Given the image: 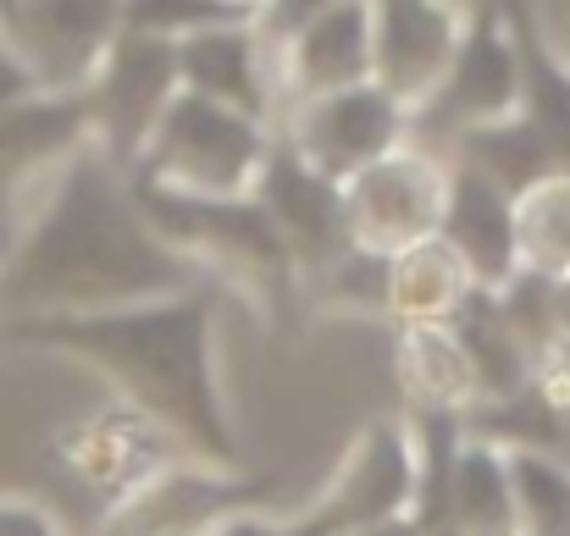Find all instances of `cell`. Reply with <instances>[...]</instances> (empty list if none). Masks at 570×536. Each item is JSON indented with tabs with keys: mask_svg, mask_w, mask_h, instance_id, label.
<instances>
[{
	"mask_svg": "<svg viewBox=\"0 0 570 536\" xmlns=\"http://www.w3.org/2000/svg\"><path fill=\"white\" fill-rule=\"evenodd\" d=\"M205 288V277L156 232L134 178L83 145L17 216L0 260V321L106 316Z\"/></svg>",
	"mask_w": 570,
	"mask_h": 536,
	"instance_id": "1",
	"label": "cell"
},
{
	"mask_svg": "<svg viewBox=\"0 0 570 536\" xmlns=\"http://www.w3.org/2000/svg\"><path fill=\"white\" fill-rule=\"evenodd\" d=\"M222 288L106 310V316H28L0 321V349H33L89 365L117 404L161 426L194 465L238 470V420L222 381Z\"/></svg>",
	"mask_w": 570,
	"mask_h": 536,
	"instance_id": "2",
	"label": "cell"
},
{
	"mask_svg": "<svg viewBox=\"0 0 570 536\" xmlns=\"http://www.w3.org/2000/svg\"><path fill=\"white\" fill-rule=\"evenodd\" d=\"M145 216L156 221V232L189 260L210 288H233L261 321L288 327L299 299V271L288 244L277 238V227L266 221V210L255 205V193L238 199H178L161 188L134 182Z\"/></svg>",
	"mask_w": 570,
	"mask_h": 536,
	"instance_id": "3",
	"label": "cell"
},
{
	"mask_svg": "<svg viewBox=\"0 0 570 536\" xmlns=\"http://www.w3.org/2000/svg\"><path fill=\"white\" fill-rule=\"evenodd\" d=\"M272 145H277L272 128H261L216 100L178 95L128 178L161 188V193H178V199H238L255 188Z\"/></svg>",
	"mask_w": 570,
	"mask_h": 536,
	"instance_id": "4",
	"label": "cell"
},
{
	"mask_svg": "<svg viewBox=\"0 0 570 536\" xmlns=\"http://www.w3.org/2000/svg\"><path fill=\"white\" fill-rule=\"evenodd\" d=\"M515 111H521L515 39L504 28L499 0H476L465 11V33H460V50H454L443 83L432 89V100L421 111H410V145L432 150L438 161H449V150L465 133L493 128V122H504Z\"/></svg>",
	"mask_w": 570,
	"mask_h": 536,
	"instance_id": "5",
	"label": "cell"
},
{
	"mask_svg": "<svg viewBox=\"0 0 570 536\" xmlns=\"http://www.w3.org/2000/svg\"><path fill=\"white\" fill-rule=\"evenodd\" d=\"M184 95L178 83V44L173 39H150V33H117L100 72L83 89V111H89V145L117 167L134 172L150 133L161 128L167 106Z\"/></svg>",
	"mask_w": 570,
	"mask_h": 536,
	"instance_id": "6",
	"label": "cell"
},
{
	"mask_svg": "<svg viewBox=\"0 0 570 536\" xmlns=\"http://www.w3.org/2000/svg\"><path fill=\"white\" fill-rule=\"evenodd\" d=\"M410 487H415V454H410V426L377 415L361 426V437L344 448L338 470L322 482V493L288 520V536H361L387 520L410 515Z\"/></svg>",
	"mask_w": 570,
	"mask_h": 536,
	"instance_id": "7",
	"label": "cell"
},
{
	"mask_svg": "<svg viewBox=\"0 0 570 536\" xmlns=\"http://www.w3.org/2000/svg\"><path fill=\"white\" fill-rule=\"evenodd\" d=\"M122 33L117 0H17L0 22L6 50L39 95H83L111 39Z\"/></svg>",
	"mask_w": 570,
	"mask_h": 536,
	"instance_id": "8",
	"label": "cell"
},
{
	"mask_svg": "<svg viewBox=\"0 0 570 536\" xmlns=\"http://www.w3.org/2000/svg\"><path fill=\"white\" fill-rule=\"evenodd\" d=\"M277 139L327 182L361 178L366 167H377L382 156H393L399 145H410V111L393 106L377 83L344 89V95H322L294 106L277 122Z\"/></svg>",
	"mask_w": 570,
	"mask_h": 536,
	"instance_id": "9",
	"label": "cell"
},
{
	"mask_svg": "<svg viewBox=\"0 0 570 536\" xmlns=\"http://www.w3.org/2000/svg\"><path fill=\"white\" fill-rule=\"evenodd\" d=\"M443 188H449V161H438L432 150H415V145H399L377 167L350 178L344 182V216H350L355 249L393 260V255L438 238Z\"/></svg>",
	"mask_w": 570,
	"mask_h": 536,
	"instance_id": "10",
	"label": "cell"
},
{
	"mask_svg": "<svg viewBox=\"0 0 570 536\" xmlns=\"http://www.w3.org/2000/svg\"><path fill=\"white\" fill-rule=\"evenodd\" d=\"M272 493L266 476H238V470H210L178 459L161 476H150L139 493H128L117 509H106L100 536H210L244 509H261Z\"/></svg>",
	"mask_w": 570,
	"mask_h": 536,
	"instance_id": "11",
	"label": "cell"
},
{
	"mask_svg": "<svg viewBox=\"0 0 570 536\" xmlns=\"http://www.w3.org/2000/svg\"><path fill=\"white\" fill-rule=\"evenodd\" d=\"M50 454H56V465L67 470V482L83 487V493H95L106 509H117L128 493H139V487H145L150 476H161L167 465L189 459L161 426H150V420H145L139 409H128V404H106V409H95L89 420L67 426Z\"/></svg>",
	"mask_w": 570,
	"mask_h": 536,
	"instance_id": "12",
	"label": "cell"
},
{
	"mask_svg": "<svg viewBox=\"0 0 570 536\" xmlns=\"http://www.w3.org/2000/svg\"><path fill=\"white\" fill-rule=\"evenodd\" d=\"M366 11H372V83L393 106L421 111L460 50L471 6H460V0H366Z\"/></svg>",
	"mask_w": 570,
	"mask_h": 536,
	"instance_id": "13",
	"label": "cell"
},
{
	"mask_svg": "<svg viewBox=\"0 0 570 536\" xmlns=\"http://www.w3.org/2000/svg\"><path fill=\"white\" fill-rule=\"evenodd\" d=\"M249 193L266 210V221L277 227V238L288 244L299 288L355 249L350 216H344V188L327 182L322 172H311L283 139L272 145V156H266V167H261V178H255Z\"/></svg>",
	"mask_w": 570,
	"mask_h": 536,
	"instance_id": "14",
	"label": "cell"
},
{
	"mask_svg": "<svg viewBox=\"0 0 570 536\" xmlns=\"http://www.w3.org/2000/svg\"><path fill=\"white\" fill-rule=\"evenodd\" d=\"M83 145H89L83 95H28L6 106L0 111V221L17 227V216L39 199V188Z\"/></svg>",
	"mask_w": 570,
	"mask_h": 536,
	"instance_id": "15",
	"label": "cell"
},
{
	"mask_svg": "<svg viewBox=\"0 0 570 536\" xmlns=\"http://www.w3.org/2000/svg\"><path fill=\"white\" fill-rule=\"evenodd\" d=\"M272 78H277L283 117L305 100L372 83V11H366V0H350V6L316 17L283 50H272Z\"/></svg>",
	"mask_w": 570,
	"mask_h": 536,
	"instance_id": "16",
	"label": "cell"
},
{
	"mask_svg": "<svg viewBox=\"0 0 570 536\" xmlns=\"http://www.w3.org/2000/svg\"><path fill=\"white\" fill-rule=\"evenodd\" d=\"M178 83L184 95L216 100L261 128L277 133V78H272V50L261 44L255 22H227V28H205L178 44Z\"/></svg>",
	"mask_w": 570,
	"mask_h": 536,
	"instance_id": "17",
	"label": "cell"
},
{
	"mask_svg": "<svg viewBox=\"0 0 570 536\" xmlns=\"http://www.w3.org/2000/svg\"><path fill=\"white\" fill-rule=\"evenodd\" d=\"M438 244L465 266L471 288H504L521 271V244H515V199L499 193L471 167L449 161L443 188V216H438Z\"/></svg>",
	"mask_w": 570,
	"mask_h": 536,
	"instance_id": "18",
	"label": "cell"
},
{
	"mask_svg": "<svg viewBox=\"0 0 570 536\" xmlns=\"http://www.w3.org/2000/svg\"><path fill=\"white\" fill-rule=\"evenodd\" d=\"M499 11L521 61V117L549 139V150L560 156L570 178V67L554 56V39L543 33L532 0H499Z\"/></svg>",
	"mask_w": 570,
	"mask_h": 536,
	"instance_id": "19",
	"label": "cell"
},
{
	"mask_svg": "<svg viewBox=\"0 0 570 536\" xmlns=\"http://www.w3.org/2000/svg\"><path fill=\"white\" fill-rule=\"evenodd\" d=\"M443 327L454 332L460 355L476 376V404H499V398H515V393L532 387V355L521 349V338H515L510 316L499 310L493 288H471Z\"/></svg>",
	"mask_w": 570,
	"mask_h": 536,
	"instance_id": "20",
	"label": "cell"
},
{
	"mask_svg": "<svg viewBox=\"0 0 570 536\" xmlns=\"http://www.w3.org/2000/svg\"><path fill=\"white\" fill-rule=\"evenodd\" d=\"M393 376L410 415H465L476 404V376L449 327H393Z\"/></svg>",
	"mask_w": 570,
	"mask_h": 536,
	"instance_id": "21",
	"label": "cell"
},
{
	"mask_svg": "<svg viewBox=\"0 0 570 536\" xmlns=\"http://www.w3.org/2000/svg\"><path fill=\"white\" fill-rule=\"evenodd\" d=\"M449 161L471 167L476 178H488L499 193H510V199H527L532 188H543L549 178H566L560 156L549 150V139H543L521 111L504 117V122H493V128L465 133V139L449 150Z\"/></svg>",
	"mask_w": 570,
	"mask_h": 536,
	"instance_id": "22",
	"label": "cell"
},
{
	"mask_svg": "<svg viewBox=\"0 0 570 536\" xmlns=\"http://www.w3.org/2000/svg\"><path fill=\"white\" fill-rule=\"evenodd\" d=\"M465 294L471 277L438 238L387 260V327H443Z\"/></svg>",
	"mask_w": 570,
	"mask_h": 536,
	"instance_id": "23",
	"label": "cell"
},
{
	"mask_svg": "<svg viewBox=\"0 0 570 536\" xmlns=\"http://www.w3.org/2000/svg\"><path fill=\"white\" fill-rule=\"evenodd\" d=\"M454 532L460 536H521L515 532V487L504 448L465 431L454 459Z\"/></svg>",
	"mask_w": 570,
	"mask_h": 536,
	"instance_id": "24",
	"label": "cell"
},
{
	"mask_svg": "<svg viewBox=\"0 0 570 536\" xmlns=\"http://www.w3.org/2000/svg\"><path fill=\"white\" fill-rule=\"evenodd\" d=\"M515 244H521V271L538 277H566L570 271V178H549L515 199Z\"/></svg>",
	"mask_w": 570,
	"mask_h": 536,
	"instance_id": "25",
	"label": "cell"
},
{
	"mask_svg": "<svg viewBox=\"0 0 570 536\" xmlns=\"http://www.w3.org/2000/svg\"><path fill=\"white\" fill-rule=\"evenodd\" d=\"M515 487V532L570 536V459L560 454H504Z\"/></svg>",
	"mask_w": 570,
	"mask_h": 536,
	"instance_id": "26",
	"label": "cell"
},
{
	"mask_svg": "<svg viewBox=\"0 0 570 536\" xmlns=\"http://www.w3.org/2000/svg\"><path fill=\"white\" fill-rule=\"evenodd\" d=\"M305 305L327 310V316H366V321H387V260L350 249L338 266H327L322 277H311L299 288Z\"/></svg>",
	"mask_w": 570,
	"mask_h": 536,
	"instance_id": "27",
	"label": "cell"
},
{
	"mask_svg": "<svg viewBox=\"0 0 570 536\" xmlns=\"http://www.w3.org/2000/svg\"><path fill=\"white\" fill-rule=\"evenodd\" d=\"M117 6H122L128 33H150V39H173V44H184L205 28L255 22V6H244V0H117Z\"/></svg>",
	"mask_w": 570,
	"mask_h": 536,
	"instance_id": "28",
	"label": "cell"
},
{
	"mask_svg": "<svg viewBox=\"0 0 570 536\" xmlns=\"http://www.w3.org/2000/svg\"><path fill=\"white\" fill-rule=\"evenodd\" d=\"M338 6H350V0H255V33L266 50H283L299 28H311L316 17H327Z\"/></svg>",
	"mask_w": 570,
	"mask_h": 536,
	"instance_id": "29",
	"label": "cell"
},
{
	"mask_svg": "<svg viewBox=\"0 0 570 536\" xmlns=\"http://www.w3.org/2000/svg\"><path fill=\"white\" fill-rule=\"evenodd\" d=\"M0 536H67L56 526V515L33 498H17V493H0Z\"/></svg>",
	"mask_w": 570,
	"mask_h": 536,
	"instance_id": "30",
	"label": "cell"
},
{
	"mask_svg": "<svg viewBox=\"0 0 570 536\" xmlns=\"http://www.w3.org/2000/svg\"><path fill=\"white\" fill-rule=\"evenodd\" d=\"M361 536H415V526H410V520H387V526H377V532H361Z\"/></svg>",
	"mask_w": 570,
	"mask_h": 536,
	"instance_id": "31",
	"label": "cell"
},
{
	"mask_svg": "<svg viewBox=\"0 0 570 536\" xmlns=\"http://www.w3.org/2000/svg\"><path fill=\"white\" fill-rule=\"evenodd\" d=\"M554 282H560V305H566V332H570V271L566 277H554Z\"/></svg>",
	"mask_w": 570,
	"mask_h": 536,
	"instance_id": "32",
	"label": "cell"
},
{
	"mask_svg": "<svg viewBox=\"0 0 570 536\" xmlns=\"http://www.w3.org/2000/svg\"><path fill=\"white\" fill-rule=\"evenodd\" d=\"M6 249H11V227L0 221V260H6Z\"/></svg>",
	"mask_w": 570,
	"mask_h": 536,
	"instance_id": "33",
	"label": "cell"
},
{
	"mask_svg": "<svg viewBox=\"0 0 570 536\" xmlns=\"http://www.w3.org/2000/svg\"><path fill=\"white\" fill-rule=\"evenodd\" d=\"M11 6H17V0H0V22H6V17H11Z\"/></svg>",
	"mask_w": 570,
	"mask_h": 536,
	"instance_id": "34",
	"label": "cell"
},
{
	"mask_svg": "<svg viewBox=\"0 0 570 536\" xmlns=\"http://www.w3.org/2000/svg\"><path fill=\"white\" fill-rule=\"evenodd\" d=\"M244 6H255V0H244Z\"/></svg>",
	"mask_w": 570,
	"mask_h": 536,
	"instance_id": "35",
	"label": "cell"
}]
</instances>
